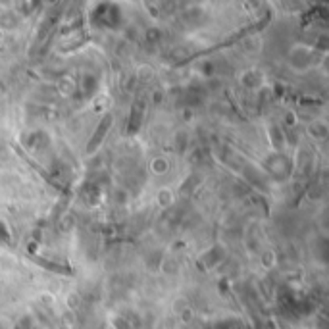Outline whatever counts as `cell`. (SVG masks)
<instances>
[{
  "label": "cell",
  "mask_w": 329,
  "mask_h": 329,
  "mask_svg": "<svg viewBox=\"0 0 329 329\" xmlns=\"http://www.w3.org/2000/svg\"><path fill=\"white\" fill-rule=\"evenodd\" d=\"M31 260L38 264V266H43L46 269H52V272H58V274H71V269L66 268V266H62V264H56V262H46L43 258H38V256H31Z\"/></svg>",
  "instance_id": "2"
},
{
  "label": "cell",
  "mask_w": 329,
  "mask_h": 329,
  "mask_svg": "<svg viewBox=\"0 0 329 329\" xmlns=\"http://www.w3.org/2000/svg\"><path fill=\"white\" fill-rule=\"evenodd\" d=\"M110 125H112V115H104V120L100 122V127L96 129V133L92 135V139L89 141V145H87V152H92V150H96V146H99L100 141L104 139L106 131L110 129Z\"/></svg>",
  "instance_id": "1"
}]
</instances>
